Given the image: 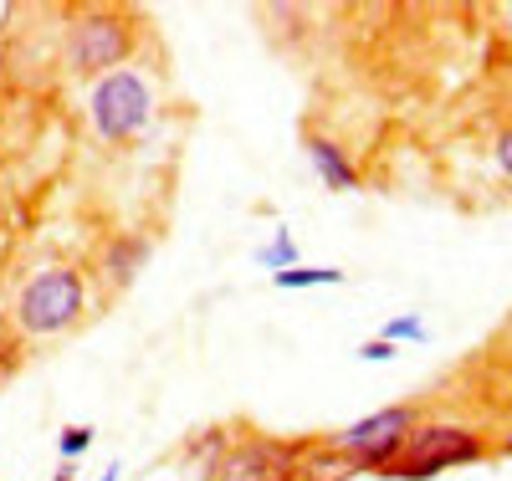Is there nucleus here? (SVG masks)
I'll return each mask as SVG.
<instances>
[{
  "instance_id": "nucleus-18",
  "label": "nucleus",
  "mask_w": 512,
  "mask_h": 481,
  "mask_svg": "<svg viewBox=\"0 0 512 481\" xmlns=\"http://www.w3.org/2000/svg\"><path fill=\"white\" fill-rule=\"evenodd\" d=\"M507 333H512V318H507Z\"/></svg>"
},
{
  "instance_id": "nucleus-1",
  "label": "nucleus",
  "mask_w": 512,
  "mask_h": 481,
  "mask_svg": "<svg viewBox=\"0 0 512 481\" xmlns=\"http://www.w3.org/2000/svg\"><path fill=\"white\" fill-rule=\"evenodd\" d=\"M82 302H88V287H82V272L72 267H47L41 277H31L16 297V328L26 338H52L62 328H72L82 318Z\"/></svg>"
},
{
  "instance_id": "nucleus-10",
  "label": "nucleus",
  "mask_w": 512,
  "mask_h": 481,
  "mask_svg": "<svg viewBox=\"0 0 512 481\" xmlns=\"http://www.w3.org/2000/svg\"><path fill=\"white\" fill-rule=\"evenodd\" d=\"M256 267H267L272 277H277V272H287V267H297V246H292V236H287V231H277V241H267L262 251H256Z\"/></svg>"
},
{
  "instance_id": "nucleus-8",
  "label": "nucleus",
  "mask_w": 512,
  "mask_h": 481,
  "mask_svg": "<svg viewBox=\"0 0 512 481\" xmlns=\"http://www.w3.org/2000/svg\"><path fill=\"white\" fill-rule=\"evenodd\" d=\"M308 159H313V169H318V180L328 185V190H359V169L349 164V154L338 149L333 139H308Z\"/></svg>"
},
{
  "instance_id": "nucleus-9",
  "label": "nucleus",
  "mask_w": 512,
  "mask_h": 481,
  "mask_svg": "<svg viewBox=\"0 0 512 481\" xmlns=\"http://www.w3.org/2000/svg\"><path fill=\"white\" fill-rule=\"evenodd\" d=\"M272 282L282 292H292V287H338V282H344V272H338V267H287Z\"/></svg>"
},
{
  "instance_id": "nucleus-16",
  "label": "nucleus",
  "mask_w": 512,
  "mask_h": 481,
  "mask_svg": "<svg viewBox=\"0 0 512 481\" xmlns=\"http://www.w3.org/2000/svg\"><path fill=\"white\" fill-rule=\"evenodd\" d=\"M98 481H118V466H108V471H103V476H98Z\"/></svg>"
},
{
  "instance_id": "nucleus-4",
  "label": "nucleus",
  "mask_w": 512,
  "mask_h": 481,
  "mask_svg": "<svg viewBox=\"0 0 512 481\" xmlns=\"http://www.w3.org/2000/svg\"><path fill=\"white\" fill-rule=\"evenodd\" d=\"M415 430V415L410 405H390V410H374L364 415L359 425L338 430L333 435V451L344 456L354 471H384L400 451H405V435Z\"/></svg>"
},
{
  "instance_id": "nucleus-2",
  "label": "nucleus",
  "mask_w": 512,
  "mask_h": 481,
  "mask_svg": "<svg viewBox=\"0 0 512 481\" xmlns=\"http://www.w3.org/2000/svg\"><path fill=\"white\" fill-rule=\"evenodd\" d=\"M482 456H487L482 435L461 430V425H425V430H410L405 435V451L384 466L379 476L384 481H431L446 466H466V461H482Z\"/></svg>"
},
{
  "instance_id": "nucleus-5",
  "label": "nucleus",
  "mask_w": 512,
  "mask_h": 481,
  "mask_svg": "<svg viewBox=\"0 0 512 481\" xmlns=\"http://www.w3.org/2000/svg\"><path fill=\"white\" fill-rule=\"evenodd\" d=\"M128 47H134V26H128L123 16L113 11H88V16H77L72 31H67V62L77 72H118Z\"/></svg>"
},
{
  "instance_id": "nucleus-6",
  "label": "nucleus",
  "mask_w": 512,
  "mask_h": 481,
  "mask_svg": "<svg viewBox=\"0 0 512 481\" xmlns=\"http://www.w3.org/2000/svg\"><path fill=\"white\" fill-rule=\"evenodd\" d=\"M297 461H303V446L272 441V435H251V441H236L210 461L205 481H292Z\"/></svg>"
},
{
  "instance_id": "nucleus-14",
  "label": "nucleus",
  "mask_w": 512,
  "mask_h": 481,
  "mask_svg": "<svg viewBox=\"0 0 512 481\" xmlns=\"http://www.w3.org/2000/svg\"><path fill=\"white\" fill-rule=\"evenodd\" d=\"M497 164H502V174L512 180V128H507V134L497 139Z\"/></svg>"
},
{
  "instance_id": "nucleus-15",
  "label": "nucleus",
  "mask_w": 512,
  "mask_h": 481,
  "mask_svg": "<svg viewBox=\"0 0 512 481\" xmlns=\"http://www.w3.org/2000/svg\"><path fill=\"white\" fill-rule=\"evenodd\" d=\"M72 476H77V466H72V461H62V471H57L52 481H72Z\"/></svg>"
},
{
  "instance_id": "nucleus-13",
  "label": "nucleus",
  "mask_w": 512,
  "mask_h": 481,
  "mask_svg": "<svg viewBox=\"0 0 512 481\" xmlns=\"http://www.w3.org/2000/svg\"><path fill=\"white\" fill-rule=\"evenodd\" d=\"M400 348L395 343H384V338H369V343H359V359H369V364H384V359H395Z\"/></svg>"
},
{
  "instance_id": "nucleus-12",
  "label": "nucleus",
  "mask_w": 512,
  "mask_h": 481,
  "mask_svg": "<svg viewBox=\"0 0 512 481\" xmlns=\"http://www.w3.org/2000/svg\"><path fill=\"white\" fill-rule=\"evenodd\" d=\"M379 338L384 343H420L425 338V323L420 318H390V323L379 328Z\"/></svg>"
},
{
  "instance_id": "nucleus-11",
  "label": "nucleus",
  "mask_w": 512,
  "mask_h": 481,
  "mask_svg": "<svg viewBox=\"0 0 512 481\" xmlns=\"http://www.w3.org/2000/svg\"><path fill=\"white\" fill-rule=\"evenodd\" d=\"M93 446V425H67L62 435H57V451H62V461H72L77 466V456Z\"/></svg>"
},
{
  "instance_id": "nucleus-3",
  "label": "nucleus",
  "mask_w": 512,
  "mask_h": 481,
  "mask_svg": "<svg viewBox=\"0 0 512 481\" xmlns=\"http://www.w3.org/2000/svg\"><path fill=\"white\" fill-rule=\"evenodd\" d=\"M149 113H154V93L149 82L134 72V67H118L108 77H98L93 87V123L108 144H128L149 128Z\"/></svg>"
},
{
  "instance_id": "nucleus-17",
  "label": "nucleus",
  "mask_w": 512,
  "mask_h": 481,
  "mask_svg": "<svg viewBox=\"0 0 512 481\" xmlns=\"http://www.w3.org/2000/svg\"><path fill=\"white\" fill-rule=\"evenodd\" d=\"M502 451H507V456H512V441H507V446H502Z\"/></svg>"
},
{
  "instance_id": "nucleus-7",
  "label": "nucleus",
  "mask_w": 512,
  "mask_h": 481,
  "mask_svg": "<svg viewBox=\"0 0 512 481\" xmlns=\"http://www.w3.org/2000/svg\"><path fill=\"white\" fill-rule=\"evenodd\" d=\"M144 261H149V241L144 236H113L103 246V277L113 287H128V282L144 272Z\"/></svg>"
}]
</instances>
